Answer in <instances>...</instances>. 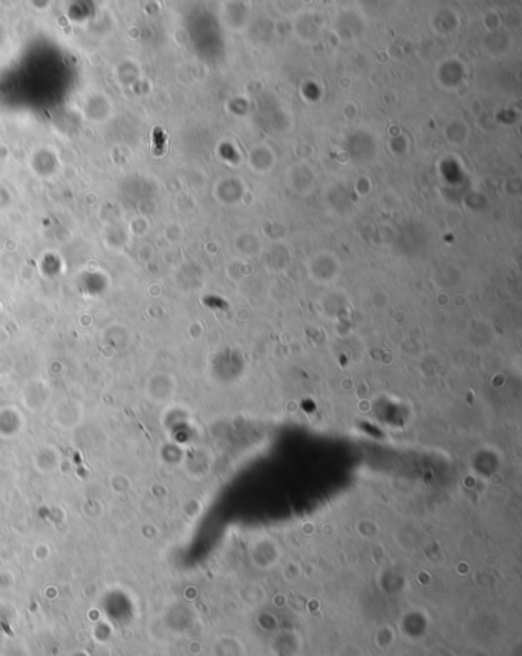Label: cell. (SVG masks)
I'll return each mask as SVG.
<instances>
[{"instance_id":"1","label":"cell","mask_w":522,"mask_h":656,"mask_svg":"<svg viewBox=\"0 0 522 656\" xmlns=\"http://www.w3.org/2000/svg\"><path fill=\"white\" fill-rule=\"evenodd\" d=\"M166 143H167L166 132H164L161 127H155V130L152 133V146H150L155 157H161L164 152H166Z\"/></svg>"}]
</instances>
